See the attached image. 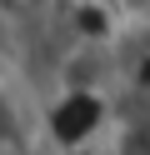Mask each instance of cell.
I'll list each match as a JSON object with an SVG mask.
<instances>
[{"label": "cell", "mask_w": 150, "mask_h": 155, "mask_svg": "<svg viewBox=\"0 0 150 155\" xmlns=\"http://www.w3.org/2000/svg\"><path fill=\"white\" fill-rule=\"evenodd\" d=\"M25 145H30L25 100L15 95V85H10L5 70H0V155H25Z\"/></svg>", "instance_id": "1"}]
</instances>
